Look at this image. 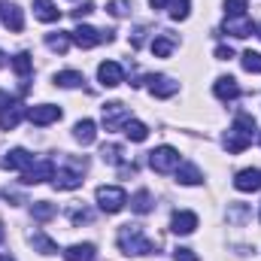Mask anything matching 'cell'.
Masks as SVG:
<instances>
[{"instance_id":"d4e9b609","label":"cell","mask_w":261,"mask_h":261,"mask_svg":"<svg viewBox=\"0 0 261 261\" xmlns=\"http://www.w3.org/2000/svg\"><path fill=\"white\" fill-rule=\"evenodd\" d=\"M31 243H34V249L43 252V255H55V252H58V243H55L52 237H46L43 231H34V234H31Z\"/></svg>"},{"instance_id":"4316f807","label":"cell","mask_w":261,"mask_h":261,"mask_svg":"<svg viewBox=\"0 0 261 261\" xmlns=\"http://www.w3.org/2000/svg\"><path fill=\"white\" fill-rule=\"evenodd\" d=\"M82 82H85V76L79 70H61V73H55V85H61V88H79Z\"/></svg>"},{"instance_id":"7dc6e473","label":"cell","mask_w":261,"mask_h":261,"mask_svg":"<svg viewBox=\"0 0 261 261\" xmlns=\"http://www.w3.org/2000/svg\"><path fill=\"white\" fill-rule=\"evenodd\" d=\"M0 261H12V258H9V255H0Z\"/></svg>"},{"instance_id":"8d00e7d4","label":"cell","mask_w":261,"mask_h":261,"mask_svg":"<svg viewBox=\"0 0 261 261\" xmlns=\"http://www.w3.org/2000/svg\"><path fill=\"white\" fill-rule=\"evenodd\" d=\"M228 219H231V222L246 219V206H243V203H234V210H228Z\"/></svg>"},{"instance_id":"9a60e30c","label":"cell","mask_w":261,"mask_h":261,"mask_svg":"<svg viewBox=\"0 0 261 261\" xmlns=\"http://www.w3.org/2000/svg\"><path fill=\"white\" fill-rule=\"evenodd\" d=\"M21 119H28V110H24V107H21V103L15 100L12 107L0 110V130H15Z\"/></svg>"},{"instance_id":"6da1fadb","label":"cell","mask_w":261,"mask_h":261,"mask_svg":"<svg viewBox=\"0 0 261 261\" xmlns=\"http://www.w3.org/2000/svg\"><path fill=\"white\" fill-rule=\"evenodd\" d=\"M252 137H255V119L249 116V113H240L237 119H234V125H231V130L225 134V149L231 152V155H240L249 143H252Z\"/></svg>"},{"instance_id":"484cf974","label":"cell","mask_w":261,"mask_h":261,"mask_svg":"<svg viewBox=\"0 0 261 261\" xmlns=\"http://www.w3.org/2000/svg\"><path fill=\"white\" fill-rule=\"evenodd\" d=\"M70 34H64V31H52V34H46V46L52 49V52H58V55H64L67 49H70Z\"/></svg>"},{"instance_id":"9c48e42d","label":"cell","mask_w":261,"mask_h":261,"mask_svg":"<svg viewBox=\"0 0 261 261\" xmlns=\"http://www.w3.org/2000/svg\"><path fill=\"white\" fill-rule=\"evenodd\" d=\"M0 18H3V24H6L12 34H18V31L24 28V12H21L18 3H12V0H3V3H0Z\"/></svg>"},{"instance_id":"bcb514c9","label":"cell","mask_w":261,"mask_h":261,"mask_svg":"<svg viewBox=\"0 0 261 261\" xmlns=\"http://www.w3.org/2000/svg\"><path fill=\"white\" fill-rule=\"evenodd\" d=\"M255 34H258V37H261V24H255Z\"/></svg>"},{"instance_id":"cb8c5ba5","label":"cell","mask_w":261,"mask_h":261,"mask_svg":"<svg viewBox=\"0 0 261 261\" xmlns=\"http://www.w3.org/2000/svg\"><path fill=\"white\" fill-rule=\"evenodd\" d=\"M100 158L107 161V164H116V167H125L128 161H125V149L119 146V143H107L103 149H100Z\"/></svg>"},{"instance_id":"ba28073f","label":"cell","mask_w":261,"mask_h":261,"mask_svg":"<svg viewBox=\"0 0 261 261\" xmlns=\"http://www.w3.org/2000/svg\"><path fill=\"white\" fill-rule=\"evenodd\" d=\"M128 119H130V113L125 110V103H119V100L103 103V125H107V130L125 128V122H128Z\"/></svg>"},{"instance_id":"30bf717a","label":"cell","mask_w":261,"mask_h":261,"mask_svg":"<svg viewBox=\"0 0 261 261\" xmlns=\"http://www.w3.org/2000/svg\"><path fill=\"white\" fill-rule=\"evenodd\" d=\"M97 79H100V85L116 88V85L125 82V70H122V64H116V61H103V64L97 67Z\"/></svg>"},{"instance_id":"f546056e","label":"cell","mask_w":261,"mask_h":261,"mask_svg":"<svg viewBox=\"0 0 261 261\" xmlns=\"http://www.w3.org/2000/svg\"><path fill=\"white\" fill-rule=\"evenodd\" d=\"M31 213H34V219H37V222H49V219L58 213V206H55V203H49V200H37V203H31Z\"/></svg>"},{"instance_id":"f35d334b","label":"cell","mask_w":261,"mask_h":261,"mask_svg":"<svg viewBox=\"0 0 261 261\" xmlns=\"http://www.w3.org/2000/svg\"><path fill=\"white\" fill-rule=\"evenodd\" d=\"M91 12H94V3H82L79 9H73V15H76V18H82V15H91Z\"/></svg>"},{"instance_id":"44dd1931","label":"cell","mask_w":261,"mask_h":261,"mask_svg":"<svg viewBox=\"0 0 261 261\" xmlns=\"http://www.w3.org/2000/svg\"><path fill=\"white\" fill-rule=\"evenodd\" d=\"M12 70H15L18 79L24 82V85H21V91H24V88H28V76H31V70H34V58H31L28 52H18V55L12 58Z\"/></svg>"},{"instance_id":"4dcf8cb0","label":"cell","mask_w":261,"mask_h":261,"mask_svg":"<svg viewBox=\"0 0 261 261\" xmlns=\"http://www.w3.org/2000/svg\"><path fill=\"white\" fill-rule=\"evenodd\" d=\"M130 210H134V213H140V216L152 213V195H149L146 189H140L137 195L130 197Z\"/></svg>"},{"instance_id":"8992f818","label":"cell","mask_w":261,"mask_h":261,"mask_svg":"<svg viewBox=\"0 0 261 261\" xmlns=\"http://www.w3.org/2000/svg\"><path fill=\"white\" fill-rule=\"evenodd\" d=\"M55 176V164L49 161V158H43V161H34L24 173H21V186H40V182H46V179H52Z\"/></svg>"},{"instance_id":"ee69618b","label":"cell","mask_w":261,"mask_h":261,"mask_svg":"<svg viewBox=\"0 0 261 261\" xmlns=\"http://www.w3.org/2000/svg\"><path fill=\"white\" fill-rule=\"evenodd\" d=\"M0 243H3V222H0Z\"/></svg>"},{"instance_id":"ab89813d","label":"cell","mask_w":261,"mask_h":261,"mask_svg":"<svg viewBox=\"0 0 261 261\" xmlns=\"http://www.w3.org/2000/svg\"><path fill=\"white\" fill-rule=\"evenodd\" d=\"M216 58H219V61H228V58H234V52H231L228 46H216Z\"/></svg>"},{"instance_id":"277c9868","label":"cell","mask_w":261,"mask_h":261,"mask_svg":"<svg viewBox=\"0 0 261 261\" xmlns=\"http://www.w3.org/2000/svg\"><path fill=\"white\" fill-rule=\"evenodd\" d=\"M70 40L79 49H91L97 43H113V31H94L91 24H79L76 31H70Z\"/></svg>"},{"instance_id":"2e32d148","label":"cell","mask_w":261,"mask_h":261,"mask_svg":"<svg viewBox=\"0 0 261 261\" xmlns=\"http://www.w3.org/2000/svg\"><path fill=\"white\" fill-rule=\"evenodd\" d=\"M213 91H216L219 100H237V97H240V85H237L234 76H219V79L213 82Z\"/></svg>"},{"instance_id":"d6986e66","label":"cell","mask_w":261,"mask_h":261,"mask_svg":"<svg viewBox=\"0 0 261 261\" xmlns=\"http://www.w3.org/2000/svg\"><path fill=\"white\" fill-rule=\"evenodd\" d=\"M73 137H76V143L88 146V143H94V137H97V125H94L91 119H82V122L73 125Z\"/></svg>"},{"instance_id":"52a82bcc","label":"cell","mask_w":261,"mask_h":261,"mask_svg":"<svg viewBox=\"0 0 261 261\" xmlns=\"http://www.w3.org/2000/svg\"><path fill=\"white\" fill-rule=\"evenodd\" d=\"M61 119V110L55 103H40V107H31L28 110V122L37 125V128H46V125H55Z\"/></svg>"},{"instance_id":"e575fe53","label":"cell","mask_w":261,"mask_h":261,"mask_svg":"<svg viewBox=\"0 0 261 261\" xmlns=\"http://www.w3.org/2000/svg\"><path fill=\"white\" fill-rule=\"evenodd\" d=\"M170 18H173V21L189 18V0H176V3H173V9H170Z\"/></svg>"},{"instance_id":"f6af8a7d","label":"cell","mask_w":261,"mask_h":261,"mask_svg":"<svg viewBox=\"0 0 261 261\" xmlns=\"http://www.w3.org/2000/svg\"><path fill=\"white\" fill-rule=\"evenodd\" d=\"M3 64H6V58H3V52H0V67H3Z\"/></svg>"},{"instance_id":"ac0fdd59","label":"cell","mask_w":261,"mask_h":261,"mask_svg":"<svg viewBox=\"0 0 261 261\" xmlns=\"http://www.w3.org/2000/svg\"><path fill=\"white\" fill-rule=\"evenodd\" d=\"M149 91L155 97H173L179 91V82H173L170 76H149Z\"/></svg>"},{"instance_id":"ffe728a7","label":"cell","mask_w":261,"mask_h":261,"mask_svg":"<svg viewBox=\"0 0 261 261\" xmlns=\"http://www.w3.org/2000/svg\"><path fill=\"white\" fill-rule=\"evenodd\" d=\"M34 15L40 21H58L61 18V9L52 3V0H34Z\"/></svg>"},{"instance_id":"74e56055","label":"cell","mask_w":261,"mask_h":261,"mask_svg":"<svg viewBox=\"0 0 261 261\" xmlns=\"http://www.w3.org/2000/svg\"><path fill=\"white\" fill-rule=\"evenodd\" d=\"M70 219H73L76 225H82V222H91V213H88V210H73Z\"/></svg>"},{"instance_id":"c3c4849f","label":"cell","mask_w":261,"mask_h":261,"mask_svg":"<svg viewBox=\"0 0 261 261\" xmlns=\"http://www.w3.org/2000/svg\"><path fill=\"white\" fill-rule=\"evenodd\" d=\"M258 219H261V213H258Z\"/></svg>"},{"instance_id":"d590c367","label":"cell","mask_w":261,"mask_h":261,"mask_svg":"<svg viewBox=\"0 0 261 261\" xmlns=\"http://www.w3.org/2000/svg\"><path fill=\"white\" fill-rule=\"evenodd\" d=\"M173 258L176 261H200L195 255V249H189V246H176V249H173Z\"/></svg>"},{"instance_id":"b9f144b4","label":"cell","mask_w":261,"mask_h":261,"mask_svg":"<svg viewBox=\"0 0 261 261\" xmlns=\"http://www.w3.org/2000/svg\"><path fill=\"white\" fill-rule=\"evenodd\" d=\"M3 197H6V200H15V203H24V200H21V195H18V192H12V189H6V192H3Z\"/></svg>"},{"instance_id":"7402d4cb","label":"cell","mask_w":261,"mask_h":261,"mask_svg":"<svg viewBox=\"0 0 261 261\" xmlns=\"http://www.w3.org/2000/svg\"><path fill=\"white\" fill-rule=\"evenodd\" d=\"M173 173H176V182H182V186H200V182H203L197 164H179Z\"/></svg>"},{"instance_id":"603a6c76","label":"cell","mask_w":261,"mask_h":261,"mask_svg":"<svg viewBox=\"0 0 261 261\" xmlns=\"http://www.w3.org/2000/svg\"><path fill=\"white\" fill-rule=\"evenodd\" d=\"M64 261H94V246L91 243H73L64 249Z\"/></svg>"},{"instance_id":"1f68e13d","label":"cell","mask_w":261,"mask_h":261,"mask_svg":"<svg viewBox=\"0 0 261 261\" xmlns=\"http://www.w3.org/2000/svg\"><path fill=\"white\" fill-rule=\"evenodd\" d=\"M240 64L246 73H261V52H252V49H246L243 55H240Z\"/></svg>"},{"instance_id":"7c38bea8","label":"cell","mask_w":261,"mask_h":261,"mask_svg":"<svg viewBox=\"0 0 261 261\" xmlns=\"http://www.w3.org/2000/svg\"><path fill=\"white\" fill-rule=\"evenodd\" d=\"M197 228V216L192 213V210H179V213H173V219H170V231L173 234H195Z\"/></svg>"},{"instance_id":"5b68a950","label":"cell","mask_w":261,"mask_h":261,"mask_svg":"<svg viewBox=\"0 0 261 261\" xmlns=\"http://www.w3.org/2000/svg\"><path fill=\"white\" fill-rule=\"evenodd\" d=\"M125 203H128L125 189H119V186H100L97 189V206L103 213H119V210H125Z\"/></svg>"},{"instance_id":"e0dca14e","label":"cell","mask_w":261,"mask_h":261,"mask_svg":"<svg viewBox=\"0 0 261 261\" xmlns=\"http://www.w3.org/2000/svg\"><path fill=\"white\" fill-rule=\"evenodd\" d=\"M0 164H3L6 170H21V173H24V170L34 164V155H31L28 149H12V152H6V158H3Z\"/></svg>"},{"instance_id":"836d02e7","label":"cell","mask_w":261,"mask_h":261,"mask_svg":"<svg viewBox=\"0 0 261 261\" xmlns=\"http://www.w3.org/2000/svg\"><path fill=\"white\" fill-rule=\"evenodd\" d=\"M249 0H225V12L228 15H246Z\"/></svg>"},{"instance_id":"f1b7e54d","label":"cell","mask_w":261,"mask_h":261,"mask_svg":"<svg viewBox=\"0 0 261 261\" xmlns=\"http://www.w3.org/2000/svg\"><path fill=\"white\" fill-rule=\"evenodd\" d=\"M122 130H125V137H128V140H134V143H143V140L149 137V128H146L143 122H137V119H128Z\"/></svg>"},{"instance_id":"60d3db41","label":"cell","mask_w":261,"mask_h":261,"mask_svg":"<svg viewBox=\"0 0 261 261\" xmlns=\"http://www.w3.org/2000/svg\"><path fill=\"white\" fill-rule=\"evenodd\" d=\"M170 3H176V0H149V6H152V9H167Z\"/></svg>"},{"instance_id":"7bdbcfd3","label":"cell","mask_w":261,"mask_h":261,"mask_svg":"<svg viewBox=\"0 0 261 261\" xmlns=\"http://www.w3.org/2000/svg\"><path fill=\"white\" fill-rule=\"evenodd\" d=\"M12 103H15V100H12L6 91H0V110H6V107H12Z\"/></svg>"},{"instance_id":"83f0119b","label":"cell","mask_w":261,"mask_h":261,"mask_svg":"<svg viewBox=\"0 0 261 261\" xmlns=\"http://www.w3.org/2000/svg\"><path fill=\"white\" fill-rule=\"evenodd\" d=\"M173 49H176V40H173V37H167V34H161V37H155V40H152V52H155V58H167Z\"/></svg>"},{"instance_id":"7a4b0ae2","label":"cell","mask_w":261,"mask_h":261,"mask_svg":"<svg viewBox=\"0 0 261 261\" xmlns=\"http://www.w3.org/2000/svg\"><path fill=\"white\" fill-rule=\"evenodd\" d=\"M116 240H119V249L125 255H149V252H155V243L143 234L140 225H122Z\"/></svg>"},{"instance_id":"d6a6232c","label":"cell","mask_w":261,"mask_h":261,"mask_svg":"<svg viewBox=\"0 0 261 261\" xmlns=\"http://www.w3.org/2000/svg\"><path fill=\"white\" fill-rule=\"evenodd\" d=\"M107 12L116 15V18H125L130 12V0H110V3H107Z\"/></svg>"},{"instance_id":"5bb4252c","label":"cell","mask_w":261,"mask_h":261,"mask_svg":"<svg viewBox=\"0 0 261 261\" xmlns=\"http://www.w3.org/2000/svg\"><path fill=\"white\" fill-rule=\"evenodd\" d=\"M234 189L237 192H258L261 189V170L258 167H246L234 176Z\"/></svg>"},{"instance_id":"3957f363","label":"cell","mask_w":261,"mask_h":261,"mask_svg":"<svg viewBox=\"0 0 261 261\" xmlns=\"http://www.w3.org/2000/svg\"><path fill=\"white\" fill-rule=\"evenodd\" d=\"M179 164H182V158H179V152L173 146H158V149L149 152V167L155 173H173Z\"/></svg>"},{"instance_id":"8fae6325","label":"cell","mask_w":261,"mask_h":261,"mask_svg":"<svg viewBox=\"0 0 261 261\" xmlns=\"http://www.w3.org/2000/svg\"><path fill=\"white\" fill-rule=\"evenodd\" d=\"M52 186H55L58 192H73V189H79V186H82V170H70V167L55 170Z\"/></svg>"},{"instance_id":"4fadbf2b","label":"cell","mask_w":261,"mask_h":261,"mask_svg":"<svg viewBox=\"0 0 261 261\" xmlns=\"http://www.w3.org/2000/svg\"><path fill=\"white\" fill-rule=\"evenodd\" d=\"M222 31L231 34V37H249V34L255 31V24H252V18H246V15H228L225 24H222Z\"/></svg>"}]
</instances>
